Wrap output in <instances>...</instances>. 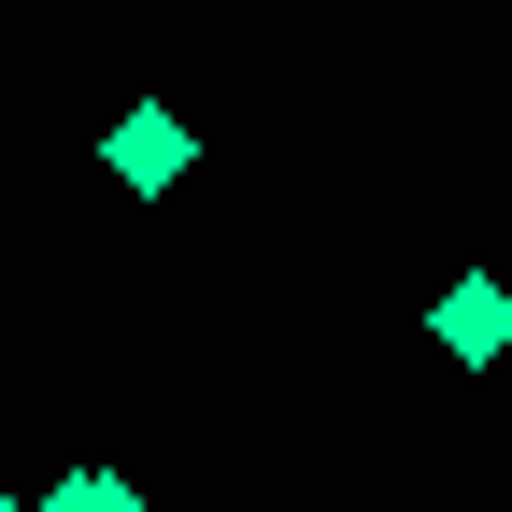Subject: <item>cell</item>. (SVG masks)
<instances>
[{
	"label": "cell",
	"mask_w": 512,
	"mask_h": 512,
	"mask_svg": "<svg viewBox=\"0 0 512 512\" xmlns=\"http://www.w3.org/2000/svg\"><path fill=\"white\" fill-rule=\"evenodd\" d=\"M427 342H441V356H470V370L512 356V285H484V271H470V285H441V299H427Z\"/></svg>",
	"instance_id": "obj_2"
},
{
	"label": "cell",
	"mask_w": 512,
	"mask_h": 512,
	"mask_svg": "<svg viewBox=\"0 0 512 512\" xmlns=\"http://www.w3.org/2000/svg\"><path fill=\"white\" fill-rule=\"evenodd\" d=\"M43 512H157V498L128 484V470H57V484H43Z\"/></svg>",
	"instance_id": "obj_3"
},
{
	"label": "cell",
	"mask_w": 512,
	"mask_h": 512,
	"mask_svg": "<svg viewBox=\"0 0 512 512\" xmlns=\"http://www.w3.org/2000/svg\"><path fill=\"white\" fill-rule=\"evenodd\" d=\"M185 157H200V143H185V114H171V100H128V114L100 128V171L128 185V200H171Z\"/></svg>",
	"instance_id": "obj_1"
},
{
	"label": "cell",
	"mask_w": 512,
	"mask_h": 512,
	"mask_svg": "<svg viewBox=\"0 0 512 512\" xmlns=\"http://www.w3.org/2000/svg\"><path fill=\"white\" fill-rule=\"evenodd\" d=\"M0 512H43V498H0Z\"/></svg>",
	"instance_id": "obj_4"
}]
</instances>
